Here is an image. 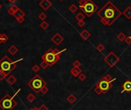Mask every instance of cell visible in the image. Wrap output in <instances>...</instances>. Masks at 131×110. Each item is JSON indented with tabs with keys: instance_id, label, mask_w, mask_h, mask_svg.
Wrapping results in <instances>:
<instances>
[{
	"instance_id": "obj_27",
	"label": "cell",
	"mask_w": 131,
	"mask_h": 110,
	"mask_svg": "<svg viewBox=\"0 0 131 110\" xmlns=\"http://www.w3.org/2000/svg\"><path fill=\"white\" fill-rule=\"evenodd\" d=\"M86 76L83 73H81L79 75V80H81V81H84V80L86 79Z\"/></svg>"
},
{
	"instance_id": "obj_12",
	"label": "cell",
	"mask_w": 131,
	"mask_h": 110,
	"mask_svg": "<svg viewBox=\"0 0 131 110\" xmlns=\"http://www.w3.org/2000/svg\"><path fill=\"white\" fill-rule=\"evenodd\" d=\"M39 6L43 8L44 10H46L51 6V2H50L49 0H42L39 2Z\"/></svg>"
},
{
	"instance_id": "obj_32",
	"label": "cell",
	"mask_w": 131,
	"mask_h": 110,
	"mask_svg": "<svg viewBox=\"0 0 131 110\" xmlns=\"http://www.w3.org/2000/svg\"><path fill=\"white\" fill-rule=\"evenodd\" d=\"M97 49H98L100 52H103V49H104V47H103L102 45H100L97 46Z\"/></svg>"
},
{
	"instance_id": "obj_24",
	"label": "cell",
	"mask_w": 131,
	"mask_h": 110,
	"mask_svg": "<svg viewBox=\"0 0 131 110\" xmlns=\"http://www.w3.org/2000/svg\"><path fill=\"white\" fill-rule=\"evenodd\" d=\"M40 27H41L42 29H47V28L49 27V25H48L47 22H43L41 23V25H40Z\"/></svg>"
},
{
	"instance_id": "obj_22",
	"label": "cell",
	"mask_w": 131,
	"mask_h": 110,
	"mask_svg": "<svg viewBox=\"0 0 131 110\" xmlns=\"http://www.w3.org/2000/svg\"><path fill=\"white\" fill-rule=\"evenodd\" d=\"M6 77H7V75H6V73H4V72L0 70V81H2V80H4V79Z\"/></svg>"
},
{
	"instance_id": "obj_2",
	"label": "cell",
	"mask_w": 131,
	"mask_h": 110,
	"mask_svg": "<svg viewBox=\"0 0 131 110\" xmlns=\"http://www.w3.org/2000/svg\"><path fill=\"white\" fill-rule=\"evenodd\" d=\"M23 59H19L16 61H12L8 56H4L3 58L0 59V70L4 72L7 76L9 75L16 68L17 62L22 61Z\"/></svg>"
},
{
	"instance_id": "obj_40",
	"label": "cell",
	"mask_w": 131,
	"mask_h": 110,
	"mask_svg": "<svg viewBox=\"0 0 131 110\" xmlns=\"http://www.w3.org/2000/svg\"><path fill=\"white\" fill-rule=\"evenodd\" d=\"M104 110H109V109H104Z\"/></svg>"
},
{
	"instance_id": "obj_29",
	"label": "cell",
	"mask_w": 131,
	"mask_h": 110,
	"mask_svg": "<svg viewBox=\"0 0 131 110\" xmlns=\"http://www.w3.org/2000/svg\"><path fill=\"white\" fill-rule=\"evenodd\" d=\"M94 92L96 93L97 95H100V94H102V92H101V90L99 88H97V87H95V88H94Z\"/></svg>"
},
{
	"instance_id": "obj_10",
	"label": "cell",
	"mask_w": 131,
	"mask_h": 110,
	"mask_svg": "<svg viewBox=\"0 0 131 110\" xmlns=\"http://www.w3.org/2000/svg\"><path fill=\"white\" fill-rule=\"evenodd\" d=\"M52 41H53L56 45H60V43L63 41V38L60 36V34L57 33V34H56V35H55V36L53 37Z\"/></svg>"
},
{
	"instance_id": "obj_37",
	"label": "cell",
	"mask_w": 131,
	"mask_h": 110,
	"mask_svg": "<svg viewBox=\"0 0 131 110\" xmlns=\"http://www.w3.org/2000/svg\"><path fill=\"white\" fill-rule=\"evenodd\" d=\"M32 109V110H39V109L38 108V107H33Z\"/></svg>"
},
{
	"instance_id": "obj_26",
	"label": "cell",
	"mask_w": 131,
	"mask_h": 110,
	"mask_svg": "<svg viewBox=\"0 0 131 110\" xmlns=\"http://www.w3.org/2000/svg\"><path fill=\"white\" fill-rule=\"evenodd\" d=\"M73 65L74 67H79L80 66H81V63H80V62L78 60H75L73 63Z\"/></svg>"
},
{
	"instance_id": "obj_4",
	"label": "cell",
	"mask_w": 131,
	"mask_h": 110,
	"mask_svg": "<svg viewBox=\"0 0 131 110\" xmlns=\"http://www.w3.org/2000/svg\"><path fill=\"white\" fill-rule=\"evenodd\" d=\"M116 80L115 78H112L109 75H106L96 85V87L99 88L103 94H106L113 87L112 82Z\"/></svg>"
},
{
	"instance_id": "obj_30",
	"label": "cell",
	"mask_w": 131,
	"mask_h": 110,
	"mask_svg": "<svg viewBox=\"0 0 131 110\" xmlns=\"http://www.w3.org/2000/svg\"><path fill=\"white\" fill-rule=\"evenodd\" d=\"M39 110H49V109H48V107L46 106V105H44V104H43L41 105V106L39 108Z\"/></svg>"
},
{
	"instance_id": "obj_23",
	"label": "cell",
	"mask_w": 131,
	"mask_h": 110,
	"mask_svg": "<svg viewBox=\"0 0 131 110\" xmlns=\"http://www.w3.org/2000/svg\"><path fill=\"white\" fill-rule=\"evenodd\" d=\"M32 71H33V72H34V73H38V72H39V69H40V68H39V66H38V65H35L34 66H33V67L32 68Z\"/></svg>"
},
{
	"instance_id": "obj_17",
	"label": "cell",
	"mask_w": 131,
	"mask_h": 110,
	"mask_svg": "<svg viewBox=\"0 0 131 110\" xmlns=\"http://www.w3.org/2000/svg\"><path fill=\"white\" fill-rule=\"evenodd\" d=\"M7 82L9 83L10 86H12L14 83H15V82L17 81V79H16L13 75H8V77H7Z\"/></svg>"
},
{
	"instance_id": "obj_15",
	"label": "cell",
	"mask_w": 131,
	"mask_h": 110,
	"mask_svg": "<svg viewBox=\"0 0 131 110\" xmlns=\"http://www.w3.org/2000/svg\"><path fill=\"white\" fill-rule=\"evenodd\" d=\"M66 100H67V102H68L69 103H70V104H74L76 102H77V98L73 94H70L68 97H67V99H66Z\"/></svg>"
},
{
	"instance_id": "obj_21",
	"label": "cell",
	"mask_w": 131,
	"mask_h": 110,
	"mask_svg": "<svg viewBox=\"0 0 131 110\" xmlns=\"http://www.w3.org/2000/svg\"><path fill=\"white\" fill-rule=\"evenodd\" d=\"M49 66V65L46 61H43L41 62V64H40V67L42 68V69H47Z\"/></svg>"
},
{
	"instance_id": "obj_25",
	"label": "cell",
	"mask_w": 131,
	"mask_h": 110,
	"mask_svg": "<svg viewBox=\"0 0 131 110\" xmlns=\"http://www.w3.org/2000/svg\"><path fill=\"white\" fill-rule=\"evenodd\" d=\"M40 92H41L42 93H43V95H46V93H47V92H49V88H48L47 87H46V86H44L43 88H42Z\"/></svg>"
},
{
	"instance_id": "obj_36",
	"label": "cell",
	"mask_w": 131,
	"mask_h": 110,
	"mask_svg": "<svg viewBox=\"0 0 131 110\" xmlns=\"http://www.w3.org/2000/svg\"><path fill=\"white\" fill-rule=\"evenodd\" d=\"M16 1H17V0H9V2L11 4H12V5H13V4H15Z\"/></svg>"
},
{
	"instance_id": "obj_5",
	"label": "cell",
	"mask_w": 131,
	"mask_h": 110,
	"mask_svg": "<svg viewBox=\"0 0 131 110\" xmlns=\"http://www.w3.org/2000/svg\"><path fill=\"white\" fill-rule=\"evenodd\" d=\"M28 86L36 93H39L41 89L46 86V82L39 75H36L30 81L28 82Z\"/></svg>"
},
{
	"instance_id": "obj_18",
	"label": "cell",
	"mask_w": 131,
	"mask_h": 110,
	"mask_svg": "<svg viewBox=\"0 0 131 110\" xmlns=\"http://www.w3.org/2000/svg\"><path fill=\"white\" fill-rule=\"evenodd\" d=\"M9 39V37H8L6 34H2L0 33V44L3 43V42H6Z\"/></svg>"
},
{
	"instance_id": "obj_41",
	"label": "cell",
	"mask_w": 131,
	"mask_h": 110,
	"mask_svg": "<svg viewBox=\"0 0 131 110\" xmlns=\"http://www.w3.org/2000/svg\"><path fill=\"white\" fill-rule=\"evenodd\" d=\"M8 1H9V0H8Z\"/></svg>"
},
{
	"instance_id": "obj_7",
	"label": "cell",
	"mask_w": 131,
	"mask_h": 110,
	"mask_svg": "<svg viewBox=\"0 0 131 110\" xmlns=\"http://www.w3.org/2000/svg\"><path fill=\"white\" fill-rule=\"evenodd\" d=\"M80 8L83 9V11L85 12L86 15H87V16H90L96 11L97 6L91 0H87L83 6H80Z\"/></svg>"
},
{
	"instance_id": "obj_33",
	"label": "cell",
	"mask_w": 131,
	"mask_h": 110,
	"mask_svg": "<svg viewBox=\"0 0 131 110\" xmlns=\"http://www.w3.org/2000/svg\"><path fill=\"white\" fill-rule=\"evenodd\" d=\"M24 17H21V18H19V19H16L17 20V22H19V23H23V21H24Z\"/></svg>"
},
{
	"instance_id": "obj_9",
	"label": "cell",
	"mask_w": 131,
	"mask_h": 110,
	"mask_svg": "<svg viewBox=\"0 0 131 110\" xmlns=\"http://www.w3.org/2000/svg\"><path fill=\"white\" fill-rule=\"evenodd\" d=\"M122 88H123V90L121 91V93H123L124 92H131V81H130V80L126 81L122 85Z\"/></svg>"
},
{
	"instance_id": "obj_3",
	"label": "cell",
	"mask_w": 131,
	"mask_h": 110,
	"mask_svg": "<svg viewBox=\"0 0 131 110\" xmlns=\"http://www.w3.org/2000/svg\"><path fill=\"white\" fill-rule=\"evenodd\" d=\"M62 52V51H59L56 49H49L47 52L44 53L42 56V59L43 61H46L49 65V66H53L54 64L60 60V54Z\"/></svg>"
},
{
	"instance_id": "obj_20",
	"label": "cell",
	"mask_w": 131,
	"mask_h": 110,
	"mask_svg": "<svg viewBox=\"0 0 131 110\" xmlns=\"http://www.w3.org/2000/svg\"><path fill=\"white\" fill-rule=\"evenodd\" d=\"M80 36H81L83 37V39H87L88 38L90 37V34L86 30H84V32H83V33L80 34Z\"/></svg>"
},
{
	"instance_id": "obj_34",
	"label": "cell",
	"mask_w": 131,
	"mask_h": 110,
	"mask_svg": "<svg viewBox=\"0 0 131 110\" xmlns=\"http://www.w3.org/2000/svg\"><path fill=\"white\" fill-rule=\"evenodd\" d=\"M126 43H127V44H130L131 43V38L128 37L127 39H126Z\"/></svg>"
},
{
	"instance_id": "obj_16",
	"label": "cell",
	"mask_w": 131,
	"mask_h": 110,
	"mask_svg": "<svg viewBox=\"0 0 131 110\" xmlns=\"http://www.w3.org/2000/svg\"><path fill=\"white\" fill-rule=\"evenodd\" d=\"M18 8H19V7L16 6L15 4H13V5L10 7V8H9V10H8V13H9L10 15H13L15 14V12L18 10Z\"/></svg>"
},
{
	"instance_id": "obj_6",
	"label": "cell",
	"mask_w": 131,
	"mask_h": 110,
	"mask_svg": "<svg viewBox=\"0 0 131 110\" xmlns=\"http://www.w3.org/2000/svg\"><path fill=\"white\" fill-rule=\"evenodd\" d=\"M16 105L17 103L15 101L13 96H10L9 94L5 95V96L0 100V108L2 110H12Z\"/></svg>"
},
{
	"instance_id": "obj_11",
	"label": "cell",
	"mask_w": 131,
	"mask_h": 110,
	"mask_svg": "<svg viewBox=\"0 0 131 110\" xmlns=\"http://www.w3.org/2000/svg\"><path fill=\"white\" fill-rule=\"evenodd\" d=\"M70 73L73 77H77L82 73V70L81 69H79V67H74L71 69Z\"/></svg>"
},
{
	"instance_id": "obj_8",
	"label": "cell",
	"mask_w": 131,
	"mask_h": 110,
	"mask_svg": "<svg viewBox=\"0 0 131 110\" xmlns=\"http://www.w3.org/2000/svg\"><path fill=\"white\" fill-rule=\"evenodd\" d=\"M104 61L110 67H113L114 66L116 65V63L120 61V59L118 58L113 52H111L108 54V56L107 57L104 58Z\"/></svg>"
},
{
	"instance_id": "obj_1",
	"label": "cell",
	"mask_w": 131,
	"mask_h": 110,
	"mask_svg": "<svg viewBox=\"0 0 131 110\" xmlns=\"http://www.w3.org/2000/svg\"><path fill=\"white\" fill-rule=\"evenodd\" d=\"M97 14L105 25H110L121 15V12L114 6L113 3L108 2Z\"/></svg>"
},
{
	"instance_id": "obj_31",
	"label": "cell",
	"mask_w": 131,
	"mask_h": 110,
	"mask_svg": "<svg viewBox=\"0 0 131 110\" xmlns=\"http://www.w3.org/2000/svg\"><path fill=\"white\" fill-rule=\"evenodd\" d=\"M39 18L41 20H44V19L46 18V15L45 13H41V14L39 15Z\"/></svg>"
},
{
	"instance_id": "obj_19",
	"label": "cell",
	"mask_w": 131,
	"mask_h": 110,
	"mask_svg": "<svg viewBox=\"0 0 131 110\" xmlns=\"http://www.w3.org/2000/svg\"><path fill=\"white\" fill-rule=\"evenodd\" d=\"M26 99H27V100L29 102V103H32V102H34L35 101V99H36V96L33 95V94H32V93H30V94H29L28 95V96L26 97Z\"/></svg>"
},
{
	"instance_id": "obj_13",
	"label": "cell",
	"mask_w": 131,
	"mask_h": 110,
	"mask_svg": "<svg viewBox=\"0 0 131 110\" xmlns=\"http://www.w3.org/2000/svg\"><path fill=\"white\" fill-rule=\"evenodd\" d=\"M8 52H9V53L10 55H12V56H14V55H15L19 52V49H18L17 47H16V46L12 45L9 48V49H8Z\"/></svg>"
},
{
	"instance_id": "obj_35",
	"label": "cell",
	"mask_w": 131,
	"mask_h": 110,
	"mask_svg": "<svg viewBox=\"0 0 131 110\" xmlns=\"http://www.w3.org/2000/svg\"><path fill=\"white\" fill-rule=\"evenodd\" d=\"M77 19H83V15L82 14H79L78 16H77Z\"/></svg>"
},
{
	"instance_id": "obj_39",
	"label": "cell",
	"mask_w": 131,
	"mask_h": 110,
	"mask_svg": "<svg viewBox=\"0 0 131 110\" xmlns=\"http://www.w3.org/2000/svg\"><path fill=\"white\" fill-rule=\"evenodd\" d=\"M29 110H32V109H29Z\"/></svg>"
},
{
	"instance_id": "obj_38",
	"label": "cell",
	"mask_w": 131,
	"mask_h": 110,
	"mask_svg": "<svg viewBox=\"0 0 131 110\" xmlns=\"http://www.w3.org/2000/svg\"><path fill=\"white\" fill-rule=\"evenodd\" d=\"M2 8V5H1V3H0V9Z\"/></svg>"
},
{
	"instance_id": "obj_14",
	"label": "cell",
	"mask_w": 131,
	"mask_h": 110,
	"mask_svg": "<svg viewBox=\"0 0 131 110\" xmlns=\"http://www.w3.org/2000/svg\"><path fill=\"white\" fill-rule=\"evenodd\" d=\"M24 15H25V12L23 10H21L19 8H18V10L15 12V14L13 15V16L16 19L21 18V17H24Z\"/></svg>"
},
{
	"instance_id": "obj_28",
	"label": "cell",
	"mask_w": 131,
	"mask_h": 110,
	"mask_svg": "<svg viewBox=\"0 0 131 110\" xmlns=\"http://www.w3.org/2000/svg\"><path fill=\"white\" fill-rule=\"evenodd\" d=\"M125 37H126V36H123V33H120V35L117 36V38H118V39H119L120 41L124 40V39H125Z\"/></svg>"
}]
</instances>
